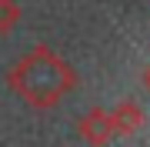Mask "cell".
I'll return each mask as SVG.
<instances>
[{"label": "cell", "instance_id": "6da1fadb", "mask_svg": "<svg viewBox=\"0 0 150 147\" xmlns=\"http://www.w3.org/2000/svg\"><path fill=\"white\" fill-rule=\"evenodd\" d=\"M7 87L23 104L37 110H50L77 87V70L64 57H57L50 47L37 44L30 54H23L7 70Z\"/></svg>", "mask_w": 150, "mask_h": 147}, {"label": "cell", "instance_id": "7a4b0ae2", "mask_svg": "<svg viewBox=\"0 0 150 147\" xmlns=\"http://www.w3.org/2000/svg\"><path fill=\"white\" fill-rule=\"evenodd\" d=\"M77 131H80V137L87 144H107L113 141V117H110V110H103V107H93L90 114H83L80 117V124H77Z\"/></svg>", "mask_w": 150, "mask_h": 147}, {"label": "cell", "instance_id": "3957f363", "mask_svg": "<svg viewBox=\"0 0 150 147\" xmlns=\"http://www.w3.org/2000/svg\"><path fill=\"white\" fill-rule=\"evenodd\" d=\"M110 117H113V134L117 137H130V134H137L140 127H144V107H140L137 100L117 104V107L110 110Z\"/></svg>", "mask_w": 150, "mask_h": 147}, {"label": "cell", "instance_id": "277c9868", "mask_svg": "<svg viewBox=\"0 0 150 147\" xmlns=\"http://www.w3.org/2000/svg\"><path fill=\"white\" fill-rule=\"evenodd\" d=\"M20 4L17 0H0V37H7V33H13L17 30V23H20Z\"/></svg>", "mask_w": 150, "mask_h": 147}, {"label": "cell", "instance_id": "5b68a950", "mask_svg": "<svg viewBox=\"0 0 150 147\" xmlns=\"http://www.w3.org/2000/svg\"><path fill=\"white\" fill-rule=\"evenodd\" d=\"M147 87H150V70H147Z\"/></svg>", "mask_w": 150, "mask_h": 147}]
</instances>
